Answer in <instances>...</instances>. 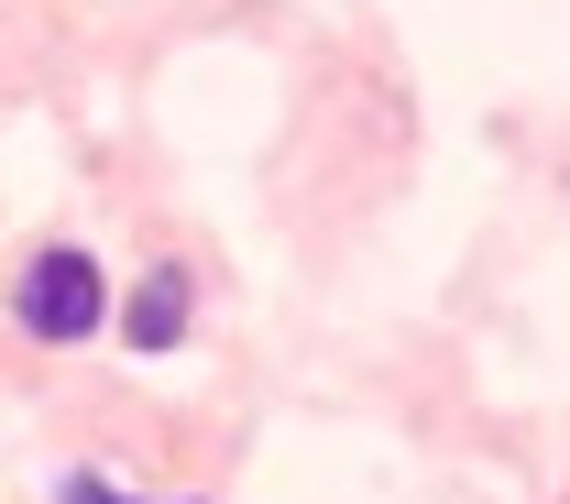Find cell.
Returning a JSON list of instances; mask_svg holds the SVG:
<instances>
[{"mask_svg":"<svg viewBox=\"0 0 570 504\" xmlns=\"http://www.w3.org/2000/svg\"><path fill=\"white\" fill-rule=\"evenodd\" d=\"M99 307H110V296H99V264H88V253H45L33 286H22V329H33V340H88Z\"/></svg>","mask_w":570,"mask_h":504,"instance_id":"6da1fadb","label":"cell"},{"mask_svg":"<svg viewBox=\"0 0 570 504\" xmlns=\"http://www.w3.org/2000/svg\"><path fill=\"white\" fill-rule=\"evenodd\" d=\"M176 329H187V286H176V275H154V286L132 296V352H165Z\"/></svg>","mask_w":570,"mask_h":504,"instance_id":"7a4b0ae2","label":"cell"},{"mask_svg":"<svg viewBox=\"0 0 570 504\" xmlns=\"http://www.w3.org/2000/svg\"><path fill=\"white\" fill-rule=\"evenodd\" d=\"M67 494H77V504H132V494H110V483H67Z\"/></svg>","mask_w":570,"mask_h":504,"instance_id":"3957f363","label":"cell"}]
</instances>
